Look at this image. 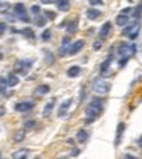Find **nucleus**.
Listing matches in <instances>:
<instances>
[{
  "label": "nucleus",
  "mask_w": 142,
  "mask_h": 159,
  "mask_svg": "<svg viewBox=\"0 0 142 159\" xmlns=\"http://www.w3.org/2000/svg\"><path fill=\"white\" fill-rule=\"evenodd\" d=\"M104 109V101L103 99L100 98H95L89 101V104L86 107V116H87V120L86 122H92L95 121L98 116L100 115Z\"/></svg>",
  "instance_id": "obj_1"
},
{
  "label": "nucleus",
  "mask_w": 142,
  "mask_h": 159,
  "mask_svg": "<svg viewBox=\"0 0 142 159\" xmlns=\"http://www.w3.org/2000/svg\"><path fill=\"white\" fill-rule=\"evenodd\" d=\"M91 88H92V91L95 93L105 95V93H108L111 91V83L104 80L103 78H96V79H94Z\"/></svg>",
  "instance_id": "obj_2"
},
{
  "label": "nucleus",
  "mask_w": 142,
  "mask_h": 159,
  "mask_svg": "<svg viewBox=\"0 0 142 159\" xmlns=\"http://www.w3.org/2000/svg\"><path fill=\"white\" fill-rule=\"evenodd\" d=\"M135 52H137L135 43L122 42L118 45V48H117V54L120 55V58H130L132 55L135 54Z\"/></svg>",
  "instance_id": "obj_3"
},
{
  "label": "nucleus",
  "mask_w": 142,
  "mask_h": 159,
  "mask_svg": "<svg viewBox=\"0 0 142 159\" xmlns=\"http://www.w3.org/2000/svg\"><path fill=\"white\" fill-rule=\"evenodd\" d=\"M140 30H141V24L138 21H134V22H132V24H129V25H126L124 28L122 36L128 37L130 39H135L140 34Z\"/></svg>",
  "instance_id": "obj_4"
},
{
  "label": "nucleus",
  "mask_w": 142,
  "mask_h": 159,
  "mask_svg": "<svg viewBox=\"0 0 142 159\" xmlns=\"http://www.w3.org/2000/svg\"><path fill=\"white\" fill-rule=\"evenodd\" d=\"M33 59H19L15 63V71L20 74V75H26L28 71L32 69L33 66Z\"/></svg>",
  "instance_id": "obj_5"
},
{
  "label": "nucleus",
  "mask_w": 142,
  "mask_h": 159,
  "mask_svg": "<svg viewBox=\"0 0 142 159\" xmlns=\"http://www.w3.org/2000/svg\"><path fill=\"white\" fill-rule=\"evenodd\" d=\"M15 16H16V19L21 22H29L30 21L29 16H28V12H26V8L22 3L15 4Z\"/></svg>",
  "instance_id": "obj_6"
},
{
  "label": "nucleus",
  "mask_w": 142,
  "mask_h": 159,
  "mask_svg": "<svg viewBox=\"0 0 142 159\" xmlns=\"http://www.w3.org/2000/svg\"><path fill=\"white\" fill-rule=\"evenodd\" d=\"M70 46H71V38L70 36H65L62 38V43H61V48H59V57H65L69 54V50H70Z\"/></svg>",
  "instance_id": "obj_7"
},
{
  "label": "nucleus",
  "mask_w": 142,
  "mask_h": 159,
  "mask_svg": "<svg viewBox=\"0 0 142 159\" xmlns=\"http://www.w3.org/2000/svg\"><path fill=\"white\" fill-rule=\"evenodd\" d=\"M33 108H34V103H33V101H20V103L15 104V111L20 112V113L32 111Z\"/></svg>",
  "instance_id": "obj_8"
},
{
  "label": "nucleus",
  "mask_w": 142,
  "mask_h": 159,
  "mask_svg": "<svg viewBox=\"0 0 142 159\" xmlns=\"http://www.w3.org/2000/svg\"><path fill=\"white\" fill-rule=\"evenodd\" d=\"M84 45H86V41H84V39H78V41L72 42L71 46H70V50H69V55H76L84 48Z\"/></svg>",
  "instance_id": "obj_9"
},
{
  "label": "nucleus",
  "mask_w": 142,
  "mask_h": 159,
  "mask_svg": "<svg viewBox=\"0 0 142 159\" xmlns=\"http://www.w3.org/2000/svg\"><path fill=\"white\" fill-rule=\"evenodd\" d=\"M71 104H72V99H67V100H65L63 103L61 104L59 109H58V117H59V118L65 117V116L67 115V112H69Z\"/></svg>",
  "instance_id": "obj_10"
},
{
  "label": "nucleus",
  "mask_w": 142,
  "mask_h": 159,
  "mask_svg": "<svg viewBox=\"0 0 142 159\" xmlns=\"http://www.w3.org/2000/svg\"><path fill=\"white\" fill-rule=\"evenodd\" d=\"M54 107H55V98H52L46 104L44 107V111H42V116L44 117H49L52 115V112L54 111Z\"/></svg>",
  "instance_id": "obj_11"
},
{
  "label": "nucleus",
  "mask_w": 142,
  "mask_h": 159,
  "mask_svg": "<svg viewBox=\"0 0 142 159\" xmlns=\"http://www.w3.org/2000/svg\"><path fill=\"white\" fill-rule=\"evenodd\" d=\"M111 29H112V24H111V21H107V22H104V24L101 25L100 30H99V37H100L101 39L107 38L108 36H109Z\"/></svg>",
  "instance_id": "obj_12"
},
{
  "label": "nucleus",
  "mask_w": 142,
  "mask_h": 159,
  "mask_svg": "<svg viewBox=\"0 0 142 159\" xmlns=\"http://www.w3.org/2000/svg\"><path fill=\"white\" fill-rule=\"evenodd\" d=\"M124 132H125V122H120L117 125V130H116V139H115V145L116 146L120 145Z\"/></svg>",
  "instance_id": "obj_13"
},
{
  "label": "nucleus",
  "mask_w": 142,
  "mask_h": 159,
  "mask_svg": "<svg viewBox=\"0 0 142 159\" xmlns=\"http://www.w3.org/2000/svg\"><path fill=\"white\" fill-rule=\"evenodd\" d=\"M29 152V149H19L12 154V159H28Z\"/></svg>",
  "instance_id": "obj_14"
},
{
  "label": "nucleus",
  "mask_w": 142,
  "mask_h": 159,
  "mask_svg": "<svg viewBox=\"0 0 142 159\" xmlns=\"http://www.w3.org/2000/svg\"><path fill=\"white\" fill-rule=\"evenodd\" d=\"M7 84H8V87H16L17 84L20 83V79H19V76L17 75H15V74H8L7 75Z\"/></svg>",
  "instance_id": "obj_15"
},
{
  "label": "nucleus",
  "mask_w": 142,
  "mask_h": 159,
  "mask_svg": "<svg viewBox=\"0 0 142 159\" xmlns=\"http://www.w3.org/2000/svg\"><path fill=\"white\" fill-rule=\"evenodd\" d=\"M111 63H112V57H108V58L101 63L100 66V74H101V76H104L105 74L108 72V70H109V67H111Z\"/></svg>",
  "instance_id": "obj_16"
},
{
  "label": "nucleus",
  "mask_w": 142,
  "mask_h": 159,
  "mask_svg": "<svg viewBox=\"0 0 142 159\" xmlns=\"http://www.w3.org/2000/svg\"><path fill=\"white\" fill-rule=\"evenodd\" d=\"M55 3L61 12H67L70 9V0H57Z\"/></svg>",
  "instance_id": "obj_17"
},
{
  "label": "nucleus",
  "mask_w": 142,
  "mask_h": 159,
  "mask_svg": "<svg viewBox=\"0 0 142 159\" xmlns=\"http://www.w3.org/2000/svg\"><path fill=\"white\" fill-rule=\"evenodd\" d=\"M75 138H76L78 142H80V143H84V142H87V139H88V133H87V130H86V129L78 130Z\"/></svg>",
  "instance_id": "obj_18"
},
{
  "label": "nucleus",
  "mask_w": 142,
  "mask_h": 159,
  "mask_svg": "<svg viewBox=\"0 0 142 159\" xmlns=\"http://www.w3.org/2000/svg\"><path fill=\"white\" fill-rule=\"evenodd\" d=\"M50 92V86L48 84H42V86H38L36 89H34V95L36 96H44Z\"/></svg>",
  "instance_id": "obj_19"
},
{
  "label": "nucleus",
  "mask_w": 142,
  "mask_h": 159,
  "mask_svg": "<svg viewBox=\"0 0 142 159\" xmlns=\"http://www.w3.org/2000/svg\"><path fill=\"white\" fill-rule=\"evenodd\" d=\"M86 15H87V17H88L89 20H96V19L100 17L101 12H100L99 9H96V8H89V9H87Z\"/></svg>",
  "instance_id": "obj_20"
},
{
  "label": "nucleus",
  "mask_w": 142,
  "mask_h": 159,
  "mask_svg": "<svg viewBox=\"0 0 142 159\" xmlns=\"http://www.w3.org/2000/svg\"><path fill=\"white\" fill-rule=\"evenodd\" d=\"M128 22H129V16H126V15L120 13V15H118L117 17H116V24H117L118 26H126Z\"/></svg>",
  "instance_id": "obj_21"
},
{
  "label": "nucleus",
  "mask_w": 142,
  "mask_h": 159,
  "mask_svg": "<svg viewBox=\"0 0 142 159\" xmlns=\"http://www.w3.org/2000/svg\"><path fill=\"white\" fill-rule=\"evenodd\" d=\"M25 129H20V130H17V132H15V134H13V142H16V143H20V142H22L24 141V138H25Z\"/></svg>",
  "instance_id": "obj_22"
},
{
  "label": "nucleus",
  "mask_w": 142,
  "mask_h": 159,
  "mask_svg": "<svg viewBox=\"0 0 142 159\" xmlns=\"http://www.w3.org/2000/svg\"><path fill=\"white\" fill-rule=\"evenodd\" d=\"M80 72H82V69L79 66H71L69 70H67V75H69L70 78H76L80 75Z\"/></svg>",
  "instance_id": "obj_23"
},
{
  "label": "nucleus",
  "mask_w": 142,
  "mask_h": 159,
  "mask_svg": "<svg viewBox=\"0 0 142 159\" xmlns=\"http://www.w3.org/2000/svg\"><path fill=\"white\" fill-rule=\"evenodd\" d=\"M76 30H78V21L76 20L70 21L67 24V33L69 34H74V33H76Z\"/></svg>",
  "instance_id": "obj_24"
},
{
  "label": "nucleus",
  "mask_w": 142,
  "mask_h": 159,
  "mask_svg": "<svg viewBox=\"0 0 142 159\" xmlns=\"http://www.w3.org/2000/svg\"><path fill=\"white\" fill-rule=\"evenodd\" d=\"M21 32H22V34H24L26 38H30L32 41L36 38V36H34V32H33V30L30 29V28H25V29H22Z\"/></svg>",
  "instance_id": "obj_25"
},
{
  "label": "nucleus",
  "mask_w": 142,
  "mask_h": 159,
  "mask_svg": "<svg viewBox=\"0 0 142 159\" xmlns=\"http://www.w3.org/2000/svg\"><path fill=\"white\" fill-rule=\"evenodd\" d=\"M36 25L39 26V28H44L45 25H46V19L44 17V16H36Z\"/></svg>",
  "instance_id": "obj_26"
},
{
  "label": "nucleus",
  "mask_w": 142,
  "mask_h": 159,
  "mask_svg": "<svg viewBox=\"0 0 142 159\" xmlns=\"http://www.w3.org/2000/svg\"><path fill=\"white\" fill-rule=\"evenodd\" d=\"M36 126H37V122H36L34 120H28V121L24 122V128H25V130H28V129H34Z\"/></svg>",
  "instance_id": "obj_27"
},
{
  "label": "nucleus",
  "mask_w": 142,
  "mask_h": 159,
  "mask_svg": "<svg viewBox=\"0 0 142 159\" xmlns=\"http://www.w3.org/2000/svg\"><path fill=\"white\" fill-rule=\"evenodd\" d=\"M50 37H52V30H50V29H45L44 33L41 34V38L44 39V41H49Z\"/></svg>",
  "instance_id": "obj_28"
},
{
  "label": "nucleus",
  "mask_w": 142,
  "mask_h": 159,
  "mask_svg": "<svg viewBox=\"0 0 142 159\" xmlns=\"http://www.w3.org/2000/svg\"><path fill=\"white\" fill-rule=\"evenodd\" d=\"M8 9H9V3H7V2L0 3V12L5 13V12H8Z\"/></svg>",
  "instance_id": "obj_29"
},
{
  "label": "nucleus",
  "mask_w": 142,
  "mask_h": 159,
  "mask_svg": "<svg viewBox=\"0 0 142 159\" xmlns=\"http://www.w3.org/2000/svg\"><path fill=\"white\" fill-rule=\"evenodd\" d=\"M133 11H134V12H133L134 17H140V16L142 15V2H141L140 5H137V8H134Z\"/></svg>",
  "instance_id": "obj_30"
},
{
  "label": "nucleus",
  "mask_w": 142,
  "mask_h": 159,
  "mask_svg": "<svg viewBox=\"0 0 142 159\" xmlns=\"http://www.w3.org/2000/svg\"><path fill=\"white\" fill-rule=\"evenodd\" d=\"M30 12L34 16H38L39 12H41V8H39V5H32V7H30Z\"/></svg>",
  "instance_id": "obj_31"
},
{
  "label": "nucleus",
  "mask_w": 142,
  "mask_h": 159,
  "mask_svg": "<svg viewBox=\"0 0 142 159\" xmlns=\"http://www.w3.org/2000/svg\"><path fill=\"white\" fill-rule=\"evenodd\" d=\"M101 48H103V41H101V39H98V41H95L94 45H92V49H94V50H100Z\"/></svg>",
  "instance_id": "obj_32"
},
{
  "label": "nucleus",
  "mask_w": 142,
  "mask_h": 159,
  "mask_svg": "<svg viewBox=\"0 0 142 159\" xmlns=\"http://www.w3.org/2000/svg\"><path fill=\"white\" fill-rule=\"evenodd\" d=\"M46 63H50V65H53L54 63V57H53V53H49L46 54Z\"/></svg>",
  "instance_id": "obj_33"
},
{
  "label": "nucleus",
  "mask_w": 142,
  "mask_h": 159,
  "mask_svg": "<svg viewBox=\"0 0 142 159\" xmlns=\"http://www.w3.org/2000/svg\"><path fill=\"white\" fill-rule=\"evenodd\" d=\"M44 12H45V16H46L48 19H50V20L55 19V13H53V11H44Z\"/></svg>",
  "instance_id": "obj_34"
},
{
  "label": "nucleus",
  "mask_w": 142,
  "mask_h": 159,
  "mask_svg": "<svg viewBox=\"0 0 142 159\" xmlns=\"http://www.w3.org/2000/svg\"><path fill=\"white\" fill-rule=\"evenodd\" d=\"M5 30H7V24L3 21H0V36H3L5 33Z\"/></svg>",
  "instance_id": "obj_35"
},
{
  "label": "nucleus",
  "mask_w": 142,
  "mask_h": 159,
  "mask_svg": "<svg viewBox=\"0 0 142 159\" xmlns=\"http://www.w3.org/2000/svg\"><path fill=\"white\" fill-rule=\"evenodd\" d=\"M89 4L92 7H96V5H103V0H89Z\"/></svg>",
  "instance_id": "obj_36"
},
{
  "label": "nucleus",
  "mask_w": 142,
  "mask_h": 159,
  "mask_svg": "<svg viewBox=\"0 0 142 159\" xmlns=\"http://www.w3.org/2000/svg\"><path fill=\"white\" fill-rule=\"evenodd\" d=\"M79 154H80V150L76 149V147H74V149L71 150V152H70V155H71V157H78Z\"/></svg>",
  "instance_id": "obj_37"
},
{
  "label": "nucleus",
  "mask_w": 142,
  "mask_h": 159,
  "mask_svg": "<svg viewBox=\"0 0 142 159\" xmlns=\"http://www.w3.org/2000/svg\"><path fill=\"white\" fill-rule=\"evenodd\" d=\"M132 11H133V8L128 7V8H124V9L121 11V13H122V15H126V16H128V15H129L130 12H132Z\"/></svg>",
  "instance_id": "obj_38"
},
{
  "label": "nucleus",
  "mask_w": 142,
  "mask_h": 159,
  "mask_svg": "<svg viewBox=\"0 0 142 159\" xmlns=\"http://www.w3.org/2000/svg\"><path fill=\"white\" fill-rule=\"evenodd\" d=\"M124 159H138V158L134 157V155H132V154H125V155H124Z\"/></svg>",
  "instance_id": "obj_39"
},
{
  "label": "nucleus",
  "mask_w": 142,
  "mask_h": 159,
  "mask_svg": "<svg viewBox=\"0 0 142 159\" xmlns=\"http://www.w3.org/2000/svg\"><path fill=\"white\" fill-rule=\"evenodd\" d=\"M42 4H52V3H55L57 0H39Z\"/></svg>",
  "instance_id": "obj_40"
},
{
  "label": "nucleus",
  "mask_w": 142,
  "mask_h": 159,
  "mask_svg": "<svg viewBox=\"0 0 142 159\" xmlns=\"http://www.w3.org/2000/svg\"><path fill=\"white\" fill-rule=\"evenodd\" d=\"M5 112H7V111H5V108L3 105H0V117H3L5 115Z\"/></svg>",
  "instance_id": "obj_41"
},
{
  "label": "nucleus",
  "mask_w": 142,
  "mask_h": 159,
  "mask_svg": "<svg viewBox=\"0 0 142 159\" xmlns=\"http://www.w3.org/2000/svg\"><path fill=\"white\" fill-rule=\"evenodd\" d=\"M138 145H140V146L142 147V135H141V138L138 139Z\"/></svg>",
  "instance_id": "obj_42"
},
{
  "label": "nucleus",
  "mask_w": 142,
  "mask_h": 159,
  "mask_svg": "<svg viewBox=\"0 0 142 159\" xmlns=\"http://www.w3.org/2000/svg\"><path fill=\"white\" fill-rule=\"evenodd\" d=\"M58 159H69V158H65V157H62V158H58Z\"/></svg>",
  "instance_id": "obj_43"
},
{
  "label": "nucleus",
  "mask_w": 142,
  "mask_h": 159,
  "mask_svg": "<svg viewBox=\"0 0 142 159\" xmlns=\"http://www.w3.org/2000/svg\"><path fill=\"white\" fill-rule=\"evenodd\" d=\"M0 95H4V93H3V92H2V89H0Z\"/></svg>",
  "instance_id": "obj_44"
},
{
  "label": "nucleus",
  "mask_w": 142,
  "mask_h": 159,
  "mask_svg": "<svg viewBox=\"0 0 142 159\" xmlns=\"http://www.w3.org/2000/svg\"><path fill=\"white\" fill-rule=\"evenodd\" d=\"M0 159H3V158H2V152H0Z\"/></svg>",
  "instance_id": "obj_45"
},
{
  "label": "nucleus",
  "mask_w": 142,
  "mask_h": 159,
  "mask_svg": "<svg viewBox=\"0 0 142 159\" xmlns=\"http://www.w3.org/2000/svg\"><path fill=\"white\" fill-rule=\"evenodd\" d=\"M129 2H132V0H129Z\"/></svg>",
  "instance_id": "obj_46"
},
{
  "label": "nucleus",
  "mask_w": 142,
  "mask_h": 159,
  "mask_svg": "<svg viewBox=\"0 0 142 159\" xmlns=\"http://www.w3.org/2000/svg\"><path fill=\"white\" fill-rule=\"evenodd\" d=\"M36 159H38V158H36Z\"/></svg>",
  "instance_id": "obj_47"
}]
</instances>
